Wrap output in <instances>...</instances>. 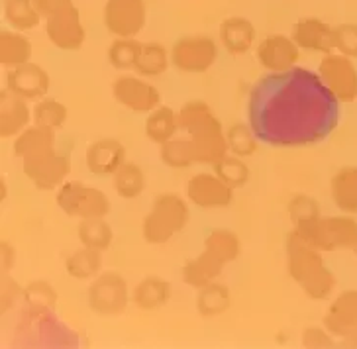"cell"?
Segmentation results:
<instances>
[{
	"label": "cell",
	"mask_w": 357,
	"mask_h": 349,
	"mask_svg": "<svg viewBox=\"0 0 357 349\" xmlns=\"http://www.w3.org/2000/svg\"><path fill=\"white\" fill-rule=\"evenodd\" d=\"M253 134L279 148L308 146L326 139L337 126V98L320 75L293 67L269 73L252 88Z\"/></svg>",
	"instance_id": "obj_1"
},
{
	"label": "cell",
	"mask_w": 357,
	"mask_h": 349,
	"mask_svg": "<svg viewBox=\"0 0 357 349\" xmlns=\"http://www.w3.org/2000/svg\"><path fill=\"white\" fill-rule=\"evenodd\" d=\"M178 124L195 146L197 163L214 165L224 155H228L224 126L204 100H189L187 104L181 106Z\"/></svg>",
	"instance_id": "obj_2"
},
{
	"label": "cell",
	"mask_w": 357,
	"mask_h": 349,
	"mask_svg": "<svg viewBox=\"0 0 357 349\" xmlns=\"http://www.w3.org/2000/svg\"><path fill=\"white\" fill-rule=\"evenodd\" d=\"M287 267L291 279L312 300H326L334 293L336 277L324 265L322 251L306 244L294 230L287 238Z\"/></svg>",
	"instance_id": "obj_3"
},
{
	"label": "cell",
	"mask_w": 357,
	"mask_h": 349,
	"mask_svg": "<svg viewBox=\"0 0 357 349\" xmlns=\"http://www.w3.org/2000/svg\"><path fill=\"white\" fill-rule=\"evenodd\" d=\"M189 204L178 194H159L142 224V235L147 244L161 245L173 240L189 224Z\"/></svg>",
	"instance_id": "obj_4"
},
{
	"label": "cell",
	"mask_w": 357,
	"mask_h": 349,
	"mask_svg": "<svg viewBox=\"0 0 357 349\" xmlns=\"http://www.w3.org/2000/svg\"><path fill=\"white\" fill-rule=\"evenodd\" d=\"M294 232L320 251L354 249L357 242V222L349 216H318L296 226Z\"/></svg>",
	"instance_id": "obj_5"
},
{
	"label": "cell",
	"mask_w": 357,
	"mask_h": 349,
	"mask_svg": "<svg viewBox=\"0 0 357 349\" xmlns=\"http://www.w3.org/2000/svg\"><path fill=\"white\" fill-rule=\"evenodd\" d=\"M55 202L71 218H105L110 212V201L105 192L96 187L79 180H65L57 189Z\"/></svg>",
	"instance_id": "obj_6"
},
{
	"label": "cell",
	"mask_w": 357,
	"mask_h": 349,
	"mask_svg": "<svg viewBox=\"0 0 357 349\" xmlns=\"http://www.w3.org/2000/svg\"><path fill=\"white\" fill-rule=\"evenodd\" d=\"M218 59V45L211 36H187L171 47V65L183 73H206Z\"/></svg>",
	"instance_id": "obj_7"
},
{
	"label": "cell",
	"mask_w": 357,
	"mask_h": 349,
	"mask_svg": "<svg viewBox=\"0 0 357 349\" xmlns=\"http://www.w3.org/2000/svg\"><path fill=\"white\" fill-rule=\"evenodd\" d=\"M130 288L124 277L108 271L95 277L89 286V304L100 316H120L130 304Z\"/></svg>",
	"instance_id": "obj_8"
},
{
	"label": "cell",
	"mask_w": 357,
	"mask_h": 349,
	"mask_svg": "<svg viewBox=\"0 0 357 349\" xmlns=\"http://www.w3.org/2000/svg\"><path fill=\"white\" fill-rule=\"evenodd\" d=\"M22 169L36 185V189L53 191L67 180V175L71 173V159L57 153L55 149H47L43 153L22 159Z\"/></svg>",
	"instance_id": "obj_9"
},
{
	"label": "cell",
	"mask_w": 357,
	"mask_h": 349,
	"mask_svg": "<svg viewBox=\"0 0 357 349\" xmlns=\"http://www.w3.org/2000/svg\"><path fill=\"white\" fill-rule=\"evenodd\" d=\"M318 75L337 102H354L357 98V69L351 57L342 53H326L318 67Z\"/></svg>",
	"instance_id": "obj_10"
},
{
	"label": "cell",
	"mask_w": 357,
	"mask_h": 349,
	"mask_svg": "<svg viewBox=\"0 0 357 349\" xmlns=\"http://www.w3.org/2000/svg\"><path fill=\"white\" fill-rule=\"evenodd\" d=\"M45 36L57 49L63 52H77L83 47L86 32L81 20V12L73 2L45 18Z\"/></svg>",
	"instance_id": "obj_11"
},
{
	"label": "cell",
	"mask_w": 357,
	"mask_h": 349,
	"mask_svg": "<svg viewBox=\"0 0 357 349\" xmlns=\"http://www.w3.org/2000/svg\"><path fill=\"white\" fill-rule=\"evenodd\" d=\"M112 96L118 104L137 114H149L161 104L158 88L139 75H120L112 83Z\"/></svg>",
	"instance_id": "obj_12"
},
{
	"label": "cell",
	"mask_w": 357,
	"mask_h": 349,
	"mask_svg": "<svg viewBox=\"0 0 357 349\" xmlns=\"http://www.w3.org/2000/svg\"><path fill=\"white\" fill-rule=\"evenodd\" d=\"M146 22L144 0H106L105 26L116 38H136L146 28Z\"/></svg>",
	"instance_id": "obj_13"
},
{
	"label": "cell",
	"mask_w": 357,
	"mask_h": 349,
	"mask_svg": "<svg viewBox=\"0 0 357 349\" xmlns=\"http://www.w3.org/2000/svg\"><path fill=\"white\" fill-rule=\"evenodd\" d=\"M187 199L195 206L204 210L226 208L234 201V189L212 171V173H197L187 183Z\"/></svg>",
	"instance_id": "obj_14"
},
{
	"label": "cell",
	"mask_w": 357,
	"mask_h": 349,
	"mask_svg": "<svg viewBox=\"0 0 357 349\" xmlns=\"http://www.w3.org/2000/svg\"><path fill=\"white\" fill-rule=\"evenodd\" d=\"M50 75L38 63H22L18 67H12L6 73V88L14 95L26 98L28 102L42 100L50 93Z\"/></svg>",
	"instance_id": "obj_15"
},
{
	"label": "cell",
	"mask_w": 357,
	"mask_h": 349,
	"mask_svg": "<svg viewBox=\"0 0 357 349\" xmlns=\"http://www.w3.org/2000/svg\"><path fill=\"white\" fill-rule=\"evenodd\" d=\"M257 59L263 69L269 73H283L293 69L301 59V47L294 43L293 38H287L283 33L267 36L257 45Z\"/></svg>",
	"instance_id": "obj_16"
},
{
	"label": "cell",
	"mask_w": 357,
	"mask_h": 349,
	"mask_svg": "<svg viewBox=\"0 0 357 349\" xmlns=\"http://www.w3.org/2000/svg\"><path fill=\"white\" fill-rule=\"evenodd\" d=\"M86 169L96 177H114V173L126 163V148L114 138L93 141L86 149Z\"/></svg>",
	"instance_id": "obj_17"
},
{
	"label": "cell",
	"mask_w": 357,
	"mask_h": 349,
	"mask_svg": "<svg viewBox=\"0 0 357 349\" xmlns=\"http://www.w3.org/2000/svg\"><path fill=\"white\" fill-rule=\"evenodd\" d=\"M291 38L294 43L306 49V52L314 53H330L336 49L334 43V28L326 22L318 20V18H303L293 26V33Z\"/></svg>",
	"instance_id": "obj_18"
},
{
	"label": "cell",
	"mask_w": 357,
	"mask_h": 349,
	"mask_svg": "<svg viewBox=\"0 0 357 349\" xmlns=\"http://www.w3.org/2000/svg\"><path fill=\"white\" fill-rule=\"evenodd\" d=\"M324 328L334 338L344 339L357 332V290H346L330 304L324 316Z\"/></svg>",
	"instance_id": "obj_19"
},
{
	"label": "cell",
	"mask_w": 357,
	"mask_h": 349,
	"mask_svg": "<svg viewBox=\"0 0 357 349\" xmlns=\"http://www.w3.org/2000/svg\"><path fill=\"white\" fill-rule=\"evenodd\" d=\"M32 118L26 98L14 95L8 88L0 93V138H16L30 126Z\"/></svg>",
	"instance_id": "obj_20"
},
{
	"label": "cell",
	"mask_w": 357,
	"mask_h": 349,
	"mask_svg": "<svg viewBox=\"0 0 357 349\" xmlns=\"http://www.w3.org/2000/svg\"><path fill=\"white\" fill-rule=\"evenodd\" d=\"M220 43L231 55H243L255 43V28L248 18L231 16L220 24Z\"/></svg>",
	"instance_id": "obj_21"
},
{
	"label": "cell",
	"mask_w": 357,
	"mask_h": 349,
	"mask_svg": "<svg viewBox=\"0 0 357 349\" xmlns=\"http://www.w3.org/2000/svg\"><path fill=\"white\" fill-rule=\"evenodd\" d=\"M226 265L222 263L216 255H212L211 251L202 249V254L197 255L195 259H190L183 265V281L192 288H202V286L214 283L218 277L222 275Z\"/></svg>",
	"instance_id": "obj_22"
},
{
	"label": "cell",
	"mask_w": 357,
	"mask_h": 349,
	"mask_svg": "<svg viewBox=\"0 0 357 349\" xmlns=\"http://www.w3.org/2000/svg\"><path fill=\"white\" fill-rule=\"evenodd\" d=\"M171 298V285L161 277H146L142 279L132 293V302L144 312H153L165 307Z\"/></svg>",
	"instance_id": "obj_23"
},
{
	"label": "cell",
	"mask_w": 357,
	"mask_h": 349,
	"mask_svg": "<svg viewBox=\"0 0 357 349\" xmlns=\"http://www.w3.org/2000/svg\"><path fill=\"white\" fill-rule=\"evenodd\" d=\"M12 149H14V155L20 159L32 157L47 149H55V130L40 126V124L28 126L14 138Z\"/></svg>",
	"instance_id": "obj_24"
},
{
	"label": "cell",
	"mask_w": 357,
	"mask_h": 349,
	"mask_svg": "<svg viewBox=\"0 0 357 349\" xmlns=\"http://www.w3.org/2000/svg\"><path fill=\"white\" fill-rule=\"evenodd\" d=\"M177 130H181L178 124V112H175L169 106L159 104L155 110L149 112V116L146 120V136L153 144L163 146L165 141L171 138H175Z\"/></svg>",
	"instance_id": "obj_25"
},
{
	"label": "cell",
	"mask_w": 357,
	"mask_h": 349,
	"mask_svg": "<svg viewBox=\"0 0 357 349\" xmlns=\"http://www.w3.org/2000/svg\"><path fill=\"white\" fill-rule=\"evenodd\" d=\"M332 199L346 214H357V167H344L332 177Z\"/></svg>",
	"instance_id": "obj_26"
},
{
	"label": "cell",
	"mask_w": 357,
	"mask_h": 349,
	"mask_svg": "<svg viewBox=\"0 0 357 349\" xmlns=\"http://www.w3.org/2000/svg\"><path fill=\"white\" fill-rule=\"evenodd\" d=\"M32 59V42L22 32L2 30L0 32V63L2 67H18Z\"/></svg>",
	"instance_id": "obj_27"
},
{
	"label": "cell",
	"mask_w": 357,
	"mask_h": 349,
	"mask_svg": "<svg viewBox=\"0 0 357 349\" xmlns=\"http://www.w3.org/2000/svg\"><path fill=\"white\" fill-rule=\"evenodd\" d=\"M65 269H67V275L77 281L95 279L100 275V269H102V251L83 245L81 249H77L67 257Z\"/></svg>",
	"instance_id": "obj_28"
},
{
	"label": "cell",
	"mask_w": 357,
	"mask_h": 349,
	"mask_svg": "<svg viewBox=\"0 0 357 349\" xmlns=\"http://www.w3.org/2000/svg\"><path fill=\"white\" fill-rule=\"evenodd\" d=\"M169 65H171V52H167L161 43H142L134 73L139 77H159L167 71Z\"/></svg>",
	"instance_id": "obj_29"
},
{
	"label": "cell",
	"mask_w": 357,
	"mask_h": 349,
	"mask_svg": "<svg viewBox=\"0 0 357 349\" xmlns=\"http://www.w3.org/2000/svg\"><path fill=\"white\" fill-rule=\"evenodd\" d=\"M231 304L230 288L214 281L211 285L199 288L197 297V310L202 318H214L224 314Z\"/></svg>",
	"instance_id": "obj_30"
},
{
	"label": "cell",
	"mask_w": 357,
	"mask_h": 349,
	"mask_svg": "<svg viewBox=\"0 0 357 349\" xmlns=\"http://www.w3.org/2000/svg\"><path fill=\"white\" fill-rule=\"evenodd\" d=\"M79 242L86 247L106 251L114 242V232L105 218H84L77 226Z\"/></svg>",
	"instance_id": "obj_31"
},
{
	"label": "cell",
	"mask_w": 357,
	"mask_h": 349,
	"mask_svg": "<svg viewBox=\"0 0 357 349\" xmlns=\"http://www.w3.org/2000/svg\"><path fill=\"white\" fill-rule=\"evenodd\" d=\"M204 249L211 251L212 255H216L224 265H228L240 257V254H242V242H240L238 233H234L231 230L218 228V230H212L206 235Z\"/></svg>",
	"instance_id": "obj_32"
},
{
	"label": "cell",
	"mask_w": 357,
	"mask_h": 349,
	"mask_svg": "<svg viewBox=\"0 0 357 349\" xmlns=\"http://www.w3.org/2000/svg\"><path fill=\"white\" fill-rule=\"evenodd\" d=\"M146 183L147 180L144 169L137 163H132V161H126L114 173L116 192H118L120 199H126V201H134L146 191Z\"/></svg>",
	"instance_id": "obj_33"
},
{
	"label": "cell",
	"mask_w": 357,
	"mask_h": 349,
	"mask_svg": "<svg viewBox=\"0 0 357 349\" xmlns=\"http://www.w3.org/2000/svg\"><path fill=\"white\" fill-rule=\"evenodd\" d=\"M159 157L171 169H189L197 163V151H195V146L187 136L185 138H171L161 146Z\"/></svg>",
	"instance_id": "obj_34"
},
{
	"label": "cell",
	"mask_w": 357,
	"mask_h": 349,
	"mask_svg": "<svg viewBox=\"0 0 357 349\" xmlns=\"http://www.w3.org/2000/svg\"><path fill=\"white\" fill-rule=\"evenodd\" d=\"M4 16L6 22L18 32L33 30L42 22V14L36 8L33 0H6Z\"/></svg>",
	"instance_id": "obj_35"
},
{
	"label": "cell",
	"mask_w": 357,
	"mask_h": 349,
	"mask_svg": "<svg viewBox=\"0 0 357 349\" xmlns=\"http://www.w3.org/2000/svg\"><path fill=\"white\" fill-rule=\"evenodd\" d=\"M212 171L220 177L226 185H230L231 189H242L250 180V167L245 165L243 157L238 155H224L220 161H216L212 165Z\"/></svg>",
	"instance_id": "obj_36"
},
{
	"label": "cell",
	"mask_w": 357,
	"mask_h": 349,
	"mask_svg": "<svg viewBox=\"0 0 357 349\" xmlns=\"http://www.w3.org/2000/svg\"><path fill=\"white\" fill-rule=\"evenodd\" d=\"M142 42L136 38H116L108 47V61L118 71H134Z\"/></svg>",
	"instance_id": "obj_37"
},
{
	"label": "cell",
	"mask_w": 357,
	"mask_h": 349,
	"mask_svg": "<svg viewBox=\"0 0 357 349\" xmlns=\"http://www.w3.org/2000/svg\"><path fill=\"white\" fill-rule=\"evenodd\" d=\"M226 141H228V153L238 157H252L257 151V136L253 134L252 126L245 124H231L226 130Z\"/></svg>",
	"instance_id": "obj_38"
},
{
	"label": "cell",
	"mask_w": 357,
	"mask_h": 349,
	"mask_svg": "<svg viewBox=\"0 0 357 349\" xmlns=\"http://www.w3.org/2000/svg\"><path fill=\"white\" fill-rule=\"evenodd\" d=\"M32 116L33 124L52 127V130H59V127L67 122L69 112H67V106H65L63 102L45 96V98L36 102V106H33L32 110Z\"/></svg>",
	"instance_id": "obj_39"
},
{
	"label": "cell",
	"mask_w": 357,
	"mask_h": 349,
	"mask_svg": "<svg viewBox=\"0 0 357 349\" xmlns=\"http://www.w3.org/2000/svg\"><path fill=\"white\" fill-rule=\"evenodd\" d=\"M287 210H289V216H291V222L294 224V228L301 226V224L310 222V220H314V218L320 216L318 202L312 196H308V194H296V196H293V201L289 202Z\"/></svg>",
	"instance_id": "obj_40"
},
{
	"label": "cell",
	"mask_w": 357,
	"mask_h": 349,
	"mask_svg": "<svg viewBox=\"0 0 357 349\" xmlns=\"http://www.w3.org/2000/svg\"><path fill=\"white\" fill-rule=\"evenodd\" d=\"M24 298L33 308H53L55 302H57V293L47 283L36 281V283H32V285L24 290Z\"/></svg>",
	"instance_id": "obj_41"
},
{
	"label": "cell",
	"mask_w": 357,
	"mask_h": 349,
	"mask_svg": "<svg viewBox=\"0 0 357 349\" xmlns=\"http://www.w3.org/2000/svg\"><path fill=\"white\" fill-rule=\"evenodd\" d=\"M334 43L337 53L347 57H357V24H340L334 28Z\"/></svg>",
	"instance_id": "obj_42"
},
{
	"label": "cell",
	"mask_w": 357,
	"mask_h": 349,
	"mask_svg": "<svg viewBox=\"0 0 357 349\" xmlns=\"http://www.w3.org/2000/svg\"><path fill=\"white\" fill-rule=\"evenodd\" d=\"M303 348L306 349H326L334 348V336L326 328H306L303 334Z\"/></svg>",
	"instance_id": "obj_43"
},
{
	"label": "cell",
	"mask_w": 357,
	"mask_h": 349,
	"mask_svg": "<svg viewBox=\"0 0 357 349\" xmlns=\"http://www.w3.org/2000/svg\"><path fill=\"white\" fill-rule=\"evenodd\" d=\"M73 0H33L38 12L42 14V18L45 20L47 16H52L53 12H57L59 8H63L67 4H71Z\"/></svg>",
	"instance_id": "obj_44"
},
{
	"label": "cell",
	"mask_w": 357,
	"mask_h": 349,
	"mask_svg": "<svg viewBox=\"0 0 357 349\" xmlns=\"http://www.w3.org/2000/svg\"><path fill=\"white\" fill-rule=\"evenodd\" d=\"M4 283H2V310H6V308L10 307V302L14 300L16 297H20V293L22 290H14L12 293L10 290V286H12V279H2Z\"/></svg>",
	"instance_id": "obj_45"
},
{
	"label": "cell",
	"mask_w": 357,
	"mask_h": 349,
	"mask_svg": "<svg viewBox=\"0 0 357 349\" xmlns=\"http://www.w3.org/2000/svg\"><path fill=\"white\" fill-rule=\"evenodd\" d=\"M12 255H14V249L6 242H2V269L8 271L12 267Z\"/></svg>",
	"instance_id": "obj_46"
},
{
	"label": "cell",
	"mask_w": 357,
	"mask_h": 349,
	"mask_svg": "<svg viewBox=\"0 0 357 349\" xmlns=\"http://www.w3.org/2000/svg\"><path fill=\"white\" fill-rule=\"evenodd\" d=\"M342 348H351L357 349V332H354L351 336H347V338L342 339V343H340Z\"/></svg>",
	"instance_id": "obj_47"
},
{
	"label": "cell",
	"mask_w": 357,
	"mask_h": 349,
	"mask_svg": "<svg viewBox=\"0 0 357 349\" xmlns=\"http://www.w3.org/2000/svg\"><path fill=\"white\" fill-rule=\"evenodd\" d=\"M0 187H2V196H0V199L4 201V196H6V180H0Z\"/></svg>",
	"instance_id": "obj_48"
},
{
	"label": "cell",
	"mask_w": 357,
	"mask_h": 349,
	"mask_svg": "<svg viewBox=\"0 0 357 349\" xmlns=\"http://www.w3.org/2000/svg\"><path fill=\"white\" fill-rule=\"evenodd\" d=\"M354 251H356V255H357V242H356V245H354Z\"/></svg>",
	"instance_id": "obj_49"
}]
</instances>
